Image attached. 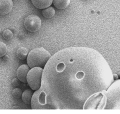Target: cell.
<instances>
[{"label":"cell","instance_id":"cell-2","mask_svg":"<svg viewBox=\"0 0 120 114\" xmlns=\"http://www.w3.org/2000/svg\"><path fill=\"white\" fill-rule=\"evenodd\" d=\"M51 57L50 53L44 48H36L29 53L27 57V64L30 68L43 67Z\"/></svg>","mask_w":120,"mask_h":114},{"label":"cell","instance_id":"cell-16","mask_svg":"<svg viewBox=\"0 0 120 114\" xmlns=\"http://www.w3.org/2000/svg\"><path fill=\"white\" fill-rule=\"evenodd\" d=\"M1 29H0V33H1Z\"/></svg>","mask_w":120,"mask_h":114},{"label":"cell","instance_id":"cell-12","mask_svg":"<svg viewBox=\"0 0 120 114\" xmlns=\"http://www.w3.org/2000/svg\"><path fill=\"white\" fill-rule=\"evenodd\" d=\"M55 10L52 7H48L42 10L43 16L46 18H51L55 15Z\"/></svg>","mask_w":120,"mask_h":114},{"label":"cell","instance_id":"cell-4","mask_svg":"<svg viewBox=\"0 0 120 114\" xmlns=\"http://www.w3.org/2000/svg\"><path fill=\"white\" fill-rule=\"evenodd\" d=\"M30 105L32 109H49L46 103L45 94L40 88L33 94Z\"/></svg>","mask_w":120,"mask_h":114},{"label":"cell","instance_id":"cell-9","mask_svg":"<svg viewBox=\"0 0 120 114\" xmlns=\"http://www.w3.org/2000/svg\"><path fill=\"white\" fill-rule=\"evenodd\" d=\"M33 91L30 89L25 90L22 93V101L27 105H30L33 95Z\"/></svg>","mask_w":120,"mask_h":114},{"label":"cell","instance_id":"cell-13","mask_svg":"<svg viewBox=\"0 0 120 114\" xmlns=\"http://www.w3.org/2000/svg\"><path fill=\"white\" fill-rule=\"evenodd\" d=\"M2 36L5 39L7 40H8L11 39L13 37V32L10 30L6 29L5 31H4L2 33Z\"/></svg>","mask_w":120,"mask_h":114},{"label":"cell","instance_id":"cell-7","mask_svg":"<svg viewBox=\"0 0 120 114\" xmlns=\"http://www.w3.org/2000/svg\"><path fill=\"white\" fill-rule=\"evenodd\" d=\"M13 8L12 0H0V15H6Z\"/></svg>","mask_w":120,"mask_h":114},{"label":"cell","instance_id":"cell-10","mask_svg":"<svg viewBox=\"0 0 120 114\" xmlns=\"http://www.w3.org/2000/svg\"><path fill=\"white\" fill-rule=\"evenodd\" d=\"M70 3V0H53L55 7L59 9H63L67 8Z\"/></svg>","mask_w":120,"mask_h":114},{"label":"cell","instance_id":"cell-14","mask_svg":"<svg viewBox=\"0 0 120 114\" xmlns=\"http://www.w3.org/2000/svg\"><path fill=\"white\" fill-rule=\"evenodd\" d=\"M7 52L6 45L3 42H0V57L4 56Z\"/></svg>","mask_w":120,"mask_h":114},{"label":"cell","instance_id":"cell-1","mask_svg":"<svg viewBox=\"0 0 120 114\" xmlns=\"http://www.w3.org/2000/svg\"><path fill=\"white\" fill-rule=\"evenodd\" d=\"M113 80L110 66L98 51L71 47L51 56L43 69L40 88L49 109H83Z\"/></svg>","mask_w":120,"mask_h":114},{"label":"cell","instance_id":"cell-3","mask_svg":"<svg viewBox=\"0 0 120 114\" xmlns=\"http://www.w3.org/2000/svg\"><path fill=\"white\" fill-rule=\"evenodd\" d=\"M43 69L35 67L31 68L27 75V82L32 90H37L41 87Z\"/></svg>","mask_w":120,"mask_h":114},{"label":"cell","instance_id":"cell-6","mask_svg":"<svg viewBox=\"0 0 120 114\" xmlns=\"http://www.w3.org/2000/svg\"><path fill=\"white\" fill-rule=\"evenodd\" d=\"M30 70L28 65H22L17 70L16 75L18 80L23 83L27 82V75Z\"/></svg>","mask_w":120,"mask_h":114},{"label":"cell","instance_id":"cell-8","mask_svg":"<svg viewBox=\"0 0 120 114\" xmlns=\"http://www.w3.org/2000/svg\"><path fill=\"white\" fill-rule=\"evenodd\" d=\"M33 5L38 8L44 9L51 6L53 0H31Z\"/></svg>","mask_w":120,"mask_h":114},{"label":"cell","instance_id":"cell-5","mask_svg":"<svg viewBox=\"0 0 120 114\" xmlns=\"http://www.w3.org/2000/svg\"><path fill=\"white\" fill-rule=\"evenodd\" d=\"M24 24L27 31L32 33L36 32L40 29L41 26V20L38 16L31 14L26 17Z\"/></svg>","mask_w":120,"mask_h":114},{"label":"cell","instance_id":"cell-11","mask_svg":"<svg viewBox=\"0 0 120 114\" xmlns=\"http://www.w3.org/2000/svg\"><path fill=\"white\" fill-rule=\"evenodd\" d=\"M29 51L25 47H21L19 48L16 51V55L17 57L21 60H25L27 58Z\"/></svg>","mask_w":120,"mask_h":114},{"label":"cell","instance_id":"cell-15","mask_svg":"<svg viewBox=\"0 0 120 114\" xmlns=\"http://www.w3.org/2000/svg\"><path fill=\"white\" fill-rule=\"evenodd\" d=\"M22 91L19 88H15L12 91V95L13 97L15 98H19L21 97H22Z\"/></svg>","mask_w":120,"mask_h":114}]
</instances>
